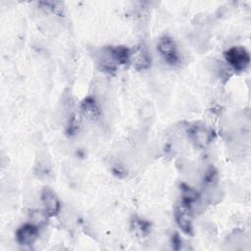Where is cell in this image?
<instances>
[{
    "instance_id": "1",
    "label": "cell",
    "mask_w": 251,
    "mask_h": 251,
    "mask_svg": "<svg viewBox=\"0 0 251 251\" xmlns=\"http://www.w3.org/2000/svg\"><path fill=\"white\" fill-rule=\"evenodd\" d=\"M225 58L233 70L239 72L244 71L250 63L249 53L242 46L230 47L225 52Z\"/></svg>"
},
{
    "instance_id": "2",
    "label": "cell",
    "mask_w": 251,
    "mask_h": 251,
    "mask_svg": "<svg viewBox=\"0 0 251 251\" xmlns=\"http://www.w3.org/2000/svg\"><path fill=\"white\" fill-rule=\"evenodd\" d=\"M176 222L180 229L186 233H192V212L190 205L181 201L176 209Z\"/></svg>"
},
{
    "instance_id": "3",
    "label": "cell",
    "mask_w": 251,
    "mask_h": 251,
    "mask_svg": "<svg viewBox=\"0 0 251 251\" xmlns=\"http://www.w3.org/2000/svg\"><path fill=\"white\" fill-rule=\"evenodd\" d=\"M128 62L131 63L132 67L136 70H146L151 64L150 53L145 46L139 45L129 51Z\"/></svg>"
},
{
    "instance_id": "4",
    "label": "cell",
    "mask_w": 251,
    "mask_h": 251,
    "mask_svg": "<svg viewBox=\"0 0 251 251\" xmlns=\"http://www.w3.org/2000/svg\"><path fill=\"white\" fill-rule=\"evenodd\" d=\"M38 237V226L34 224H25L16 232V238L19 244L24 246L32 245Z\"/></svg>"
},
{
    "instance_id": "5",
    "label": "cell",
    "mask_w": 251,
    "mask_h": 251,
    "mask_svg": "<svg viewBox=\"0 0 251 251\" xmlns=\"http://www.w3.org/2000/svg\"><path fill=\"white\" fill-rule=\"evenodd\" d=\"M158 51L170 64H175L178 59L176 45L174 40L168 36H164L159 40Z\"/></svg>"
},
{
    "instance_id": "6",
    "label": "cell",
    "mask_w": 251,
    "mask_h": 251,
    "mask_svg": "<svg viewBox=\"0 0 251 251\" xmlns=\"http://www.w3.org/2000/svg\"><path fill=\"white\" fill-rule=\"evenodd\" d=\"M41 200L44 206V211L48 216H55L60 210V201L53 190L44 188L41 192Z\"/></svg>"
},
{
    "instance_id": "7",
    "label": "cell",
    "mask_w": 251,
    "mask_h": 251,
    "mask_svg": "<svg viewBox=\"0 0 251 251\" xmlns=\"http://www.w3.org/2000/svg\"><path fill=\"white\" fill-rule=\"evenodd\" d=\"M193 141L199 146H205L210 142V132L203 126H196L190 131Z\"/></svg>"
},
{
    "instance_id": "8",
    "label": "cell",
    "mask_w": 251,
    "mask_h": 251,
    "mask_svg": "<svg viewBox=\"0 0 251 251\" xmlns=\"http://www.w3.org/2000/svg\"><path fill=\"white\" fill-rule=\"evenodd\" d=\"M81 112L87 119H95L99 115L98 107L93 99H86L81 105Z\"/></svg>"
},
{
    "instance_id": "9",
    "label": "cell",
    "mask_w": 251,
    "mask_h": 251,
    "mask_svg": "<svg viewBox=\"0 0 251 251\" xmlns=\"http://www.w3.org/2000/svg\"><path fill=\"white\" fill-rule=\"evenodd\" d=\"M132 228L136 234L145 236L149 232V224L141 219H136L132 222Z\"/></svg>"
},
{
    "instance_id": "10",
    "label": "cell",
    "mask_w": 251,
    "mask_h": 251,
    "mask_svg": "<svg viewBox=\"0 0 251 251\" xmlns=\"http://www.w3.org/2000/svg\"><path fill=\"white\" fill-rule=\"evenodd\" d=\"M172 244H173V247L176 249V250H177V249H179L180 247H181V239L179 238V236L177 235V234H175L174 236H173V239H172Z\"/></svg>"
}]
</instances>
